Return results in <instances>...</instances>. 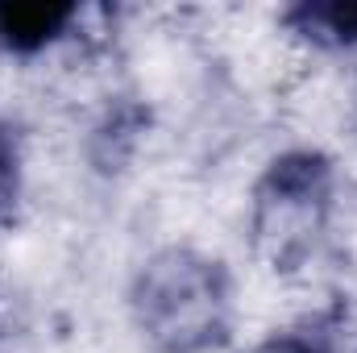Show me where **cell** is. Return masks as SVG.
Here are the masks:
<instances>
[{
    "label": "cell",
    "mask_w": 357,
    "mask_h": 353,
    "mask_svg": "<svg viewBox=\"0 0 357 353\" xmlns=\"http://www.w3.org/2000/svg\"><path fill=\"white\" fill-rule=\"evenodd\" d=\"M129 312L154 353H212L233 333V278L212 254L167 246L133 274Z\"/></svg>",
    "instance_id": "1"
},
{
    "label": "cell",
    "mask_w": 357,
    "mask_h": 353,
    "mask_svg": "<svg viewBox=\"0 0 357 353\" xmlns=\"http://www.w3.org/2000/svg\"><path fill=\"white\" fill-rule=\"evenodd\" d=\"M337 200V171L320 150H287L270 158L250 191V241L270 274L312 266Z\"/></svg>",
    "instance_id": "2"
},
{
    "label": "cell",
    "mask_w": 357,
    "mask_h": 353,
    "mask_svg": "<svg viewBox=\"0 0 357 353\" xmlns=\"http://www.w3.org/2000/svg\"><path fill=\"white\" fill-rule=\"evenodd\" d=\"M75 21L71 4L54 0H0V46L17 54H33L50 46Z\"/></svg>",
    "instance_id": "3"
},
{
    "label": "cell",
    "mask_w": 357,
    "mask_h": 353,
    "mask_svg": "<svg viewBox=\"0 0 357 353\" xmlns=\"http://www.w3.org/2000/svg\"><path fill=\"white\" fill-rule=\"evenodd\" d=\"M287 21L312 38V42H357V4L333 0V4H299L287 8Z\"/></svg>",
    "instance_id": "4"
},
{
    "label": "cell",
    "mask_w": 357,
    "mask_h": 353,
    "mask_svg": "<svg viewBox=\"0 0 357 353\" xmlns=\"http://www.w3.org/2000/svg\"><path fill=\"white\" fill-rule=\"evenodd\" d=\"M21 191V150L8 125H0V216L17 204Z\"/></svg>",
    "instance_id": "5"
},
{
    "label": "cell",
    "mask_w": 357,
    "mask_h": 353,
    "mask_svg": "<svg viewBox=\"0 0 357 353\" xmlns=\"http://www.w3.org/2000/svg\"><path fill=\"white\" fill-rule=\"evenodd\" d=\"M250 353H324L316 341H307V337H299V333H274L266 341H258Z\"/></svg>",
    "instance_id": "6"
}]
</instances>
